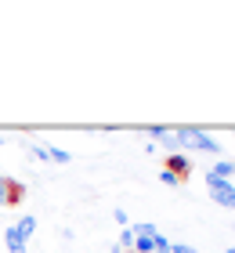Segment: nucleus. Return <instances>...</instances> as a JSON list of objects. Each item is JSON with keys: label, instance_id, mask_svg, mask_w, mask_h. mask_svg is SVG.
Segmentation results:
<instances>
[{"label": "nucleus", "instance_id": "obj_12", "mask_svg": "<svg viewBox=\"0 0 235 253\" xmlns=\"http://www.w3.org/2000/svg\"><path fill=\"white\" fill-rule=\"evenodd\" d=\"M170 253H195V246H185V243H170Z\"/></svg>", "mask_w": 235, "mask_h": 253}, {"label": "nucleus", "instance_id": "obj_2", "mask_svg": "<svg viewBox=\"0 0 235 253\" xmlns=\"http://www.w3.org/2000/svg\"><path fill=\"white\" fill-rule=\"evenodd\" d=\"M206 188H210V195H214L217 206L235 210V185H232V181H214V177H206Z\"/></svg>", "mask_w": 235, "mask_h": 253}, {"label": "nucleus", "instance_id": "obj_13", "mask_svg": "<svg viewBox=\"0 0 235 253\" xmlns=\"http://www.w3.org/2000/svg\"><path fill=\"white\" fill-rule=\"evenodd\" d=\"M228 253H235V246H228Z\"/></svg>", "mask_w": 235, "mask_h": 253}, {"label": "nucleus", "instance_id": "obj_1", "mask_svg": "<svg viewBox=\"0 0 235 253\" xmlns=\"http://www.w3.org/2000/svg\"><path fill=\"white\" fill-rule=\"evenodd\" d=\"M178 145L181 148H199V152H214V156H221V141H214L206 130H199V126H178Z\"/></svg>", "mask_w": 235, "mask_h": 253}, {"label": "nucleus", "instance_id": "obj_14", "mask_svg": "<svg viewBox=\"0 0 235 253\" xmlns=\"http://www.w3.org/2000/svg\"><path fill=\"white\" fill-rule=\"evenodd\" d=\"M105 253H109V250H105Z\"/></svg>", "mask_w": 235, "mask_h": 253}, {"label": "nucleus", "instance_id": "obj_4", "mask_svg": "<svg viewBox=\"0 0 235 253\" xmlns=\"http://www.w3.org/2000/svg\"><path fill=\"white\" fill-rule=\"evenodd\" d=\"M26 243H29V235L22 232L18 224H11V228H7V250H11V253H26Z\"/></svg>", "mask_w": 235, "mask_h": 253}, {"label": "nucleus", "instance_id": "obj_11", "mask_svg": "<svg viewBox=\"0 0 235 253\" xmlns=\"http://www.w3.org/2000/svg\"><path fill=\"white\" fill-rule=\"evenodd\" d=\"M134 232H138V235H159V228H156V224H138Z\"/></svg>", "mask_w": 235, "mask_h": 253}, {"label": "nucleus", "instance_id": "obj_8", "mask_svg": "<svg viewBox=\"0 0 235 253\" xmlns=\"http://www.w3.org/2000/svg\"><path fill=\"white\" fill-rule=\"evenodd\" d=\"M47 159H54V163H69V152H65V148H47Z\"/></svg>", "mask_w": 235, "mask_h": 253}, {"label": "nucleus", "instance_id": "obj_3", "mask_svg": "<svg viewBox=\"0 0 235 253\" xmlns=\"http://www.w3.org/2000/svg\"><path fill=\"white\" fill-rule=\"evenodd\" d=\"M18 199H22V185L0 174V206H15Z\"/></svg>", "mask_w": 235, "mask_h": 253}, {"label": "nucleus", "instance_id": "obj_10", "mask_svg": "<svg viewBox=\"0 0 235 253\" xmlns=\"http://www.w3.org/2000/svg\"><path fill=\"white\" fill-rule=\"evenodd\" d=\"M159 181H163V185H170V188H178V185H181V177H178V174H170V170H163Z\"/></svg>", "mask_w": 235, "mask_h": 253}, {"label": "nucleus", "instance_id": "obj_7", "mask_svg": "<svg viewBox=\"0 0 235 253\" xmlns=\"http://www.w3.org/2000/svg\"><path fill=\"white\" fill-rule=\"evenodd\" d=\"M159 141H163V148H167L170 156H174V152H178V148H181V145H178V134H174L170 126H167V130H163V137H159Z\"/></svg>", "mask_w": 235, "mask_h": 253}, {"label": "nucleus", "instance_id": "obj_9", "mask_svg": "<svg viewBox=\"0 0 235 253\" xmlns=\"http://www.w3.org/2000/svg\"><path fill=\"white\" fill-rule=\"evenodd\" d=\"M127 246H134V228H123L120 232V250H127Z\"/></svg>", "mask_w": 235, "mask_h": 253}, {"label": "nucleus", "instance_id": "obj_6", "mask_svg": "<svg viewBox=\"0 0 235 253\" xmlns=\"http://www.w3.org/2000/svg\"><path fill=\"white\" fill-rule=\"evenodd\" d=\"M167 170H170V174H178V177H185V174H188L192 167H188V159H185L181 152H174V156L167 159Z\"/></svg>", "mask_w": 235, "mask_h": 253}, {"label": "nucleus", "instance_id": "obj_5", "mask_svg": "<svg viewBox=\"0 0 235 253\" xmlns=\"http://www.w3.org/2000/svg\"><path fill=\"white\" fill-rule=\"evenodd\" d=\"M232 174H235V163H232V159H221V163L210 170L206 177H214V181H232Z\"/></svg>", "mask_w": 235, "mask_h": 253}]
</instances>
